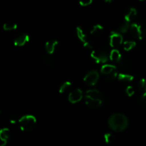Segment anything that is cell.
<instances>
[{
  "mask_svg": "<svg viewBox=\"0 0 146 146\" xmlns=\"http://www.w3.org/2000/svg\"><path fill=\"white\" fill-rule=\"evenodd\" d=\"M108 125L114 131L122 132L128 127V118L122 113H114L109 117Z\"/></svg>",
  "mask_w": 146,
  "mask_h": 146,
  "instance_id": "obj_1",
  "label": "cell"
},
{
  "mask_svg": "<svg viewBox=\"0 0 146 146\" xmlns=\"http://www.w3.org/2000/svg\"><path fill=\"white\" fill-rule=\"evenodd\" d=\"M85 102L91 108H98L103 103V94L99 90H88L86 92Z\"/></svg>",
  "mask_w": 146,
  "mask_h": 146,
  "instance_id": "obj_2",
  "label": "cell"
},
{
  "mask_svg": "<svg viewBox=\"0 0 146 146\" xmlns=\"http://www.w3.org/2000/svg\"><path fill=\"white\" fill-rule=\"evenodd\" d=\"M19 125L22 131L29 132L33 130L36 124V118L31 115H25L19 120Z\"/></svg>",
  "mask_w": 146,
  "mask_h": 146,
  "instance_id": "obj_3",
  "label": "cell"
},
{
  "mask_svg": "<svg viewBox=\"0 0 146 146\" xmlns=\"http://www.w3.org/2000/svg\"><path fill=\"white\" fill-rule=\"evenodd\" d=\"M130 32L131 35L135 38L139 40H143L145 36L146 30L145 28L141 24L138 23H133L130 26Z\"/></svg>",
  "mask_w": 146,
  "mask_h": 146,
  "instance_id": "obj_4",
  "label": "cell"
},
{
  "mask_svg": "<svg viewBox=\"0 0 146 146\" xmlns=\"http://www.w3.org/2000/svg\"><path fill=\"white\" fill-rule=\"evenodd\" d=\"M99 80V74L96 70H91L85 75L84 81L88 85L94 86L98 82Z\"/></svg>",
  "mask_w": 146,
  "mask_h": 146,
  "instance_id": "obj_5",
  "label": "cell"
},
{
  "mask_svg": "<svg viewBox=\"0 0 146 146\" xmlns=\"http://www.w3.org/2000/svg\"><path fill=\"white\" fill-rule=\"evenodd\" d=\"M91 56L97 63L105 64L108 60V54L102 50H94L91 52Z\"/></svg>",
  "mask_w": 146,
  "mask_h": 146,
  "instance_id": "obj_6",
  "label": "cell"
},
{
  "mask_svg": "<svg viewBox=\"0 0 146 146\" xmlns=\"http://www.w3.org/2000/svg\"><path fill=\"white\" fill-rule=\"evenodd\" d=\"M110 45L112 47H119L123 42V37L120 32L112 31L110 34Z\"/></svg>",
  "mask_w": 146,
  "mask_h": 146,
  "instance_id": "obj_7",
  "label": "cell"
},
{
  "mask_svg": "<svg viewBox=\"0 0 146 146\" xmlns=\"http://www.w3.org/2000/svg\"><path fill=\"white\" fill-rule=\"evenodd\" d=\"M76 31L77 37L79 39L80 41L83 43L84 47L88 49L92 48V45L91 44L90 42L88 41V38H87V36L86 35V34L84 33L83 29L80 27H77Z\"/></svg>",
  "mask_w": 146,
  "mask_h": 146,
  "instance_id": "obj_8",
  "label": "cell"
},
{
  "mask_svg": "<svg viewBox=\"0 0 146 146\" xmlns=\"http://www.w3.org/2000/svg\"><path fill=\"white\" fill-rule=\"evenodd\" d=\"M83 97H84V93L81 89H75L71 92L68 95V100L71 103L75 104V103L78 102L82 100Z\"/></svg>",
  "mask_w": 146,
  "mask_h": 146,
  "instance_id": "obj_9",
  "label": "cell"
},
{
  "mask_svg": "<svg viewBox=\"0 0 146 146\" xmlns=\"http://www.w3.org/2000/svg\"><path fill=\"white\" fill-rule=\"evenodd\" d=\"M30 40V37L29 34H26V33H23V34H19L17 36L14 40V44L15 46L17 47H22V46L25 45Z\"/></svg>",
  "mask_w": 146,
  "mask_h": 146,
  "instance_id": "obj_10",
  "label": "cell"
},
{
  "mask_svg": "<svg viewBox=\"0 0 146 146\" xmlns=\"http://www.w3.org/2000/svg\"><path fill=\"white\" fill-rule=\"evenodd\" d=\"M137 12L136 9L134 8V7H130V8L127 9L125 10V15H124V19H125V21H128V22H131L133 21L137 17Z\"/></svg>",
  "mask_w": 146,
  "mask_h": 146,
  "instance_id": "obj_11",
  "label": "cell"
},
{
  "mask_svg": "<svg viewBox=\"0 0 146 146\" xmlns=\"http://www.w3.org/2000/svg\"><path fill=\"white\" fill-rule=\"evenodd\" d=\"M138 88H139L140 93V102H144L146 100V79L142 78L138 83Z\"/></svg>",
  "mask_w": 146,
  "mask_h": 146,
  "instance_id": "obj_12",
  "label": "cell"
},
{
  "mask_svg": "<svg viewBox=\"0 0 146 146\" xmlns=\"http://www.w3.org/2000/svg\"><path fill=\"white\" fill-rule=\"evenodd\" d=\"M58 44V42L56 40H49L45 44V48L48 54H53Z\"/></svg>",
  "mask_w": 146,
  "mask_h": 146,
  "instance_id": "obj_13",
  "label": "cell"
},
{
  "mask_svg": "<svg viewBox=\"0 0 146 146\" xmlns=\"http://www.w3.org/2000/svg\"><path fill=\"white\" fill-rule=\"evenodd\" d=\"M116 72V67L111 64H104L101 67V72L103 75H108L111 73Z\"/></svg>",
  "mask_w": 146,
  "mask_h": 146,
  "instance_id": "obj_14",
  "label": "cell"
},
{
  "mask_svg": "<svg viewBox=\"0 0 146 146\" xmlns=\"http://www.w3.org/2000/svg\"><path fill=\"white\" fill-rule=\"evenodd\" d=\"M104 33V27L99 24H97L93 27L91 30V34L96 37H98Z\"/></svg>",
  "mask_w": 146,
  "mask_h": 146,
  "instance_id": "obj_15",
  "label": "cell"
},
{
  "mask_svg": "<svg viewBox=\"0 0 146 146\" xmlns=\"http://www.w3.org/2000/svg\"><path fill=\"white\" fill-rule=\"evenodd\" d=\"M109 58L113 62H119L121 60V52L116 49H114V50H111V53H110Z\"/></svg>",
  "mask_w": 146,
  "mask_h": 146,
  "instance_id": "obj_16",
  "label": "cell"
},
{
  "mask_svg": "<svg viewBox=\"0 0 146 146\" xmlns=\"http://www.w3.org/2000/svg\"><path fill=\"white\" fill-rule=\"evenodd\" d=\"M42 61L44 64L48 67H54L55 65V60L51 57V54L43 56Z\"/></svg>",
  "mask_w": 146,
  "mask_h": 146,
  "instance_id": "obj_17",
  "label": "cell"
},
{
  "mask_svg": "<svg viewBox=\"0 0 146 146\" xmlns=\"http://www.w3.org/2000/svg\"><path fill=\"white\" fill-rule=\"evenodd\" d=\"M118 80L122 82H130L133 80L134 77L131 74H124V73H120L118 74V77H117Z\"/></svg>",
  "mask_w": 146,
  "mask_h": 146,
  "instance_id": "obj_18",
  "label": "cell"
},
{
  "mask_svg": "<svg viewBox=\"0 0 146 146\" xmlns=\"http://www.w3.org/2000/svg\"><path fill=\"white\" fill-rule=\"evenodd\" d=\"M11 133H10L9 129L8 128H2L0 130V138L3 142H7V140L9 139Z\"/></svg>",
  "mask_w": 146,
  "mask_h": 146,
  "instance_id": "obj_19",
  "label": "cell"
},
{
  "mask_svg": "<svg viewBox=\"0 0 146 146\" xmlns=\"http://www.w3.org/2000/svg\"><path fill=\"white\" fill-rule=\"evenodd\" d=\"M17 28V24L14 21H7L3 25V29L6 31H11V30H14Z\"/></svg>",
  "mask_w": 146,
  "mask_h": 146,
  "instance_id": "obj_20",
  "label": "cell"
},
{
  "mask_svg": "<svg viewBox=\"0 0 146 146\" xmlns=\"http://www.w3.org/2000/svg\"><path fill=\"white\" fill-rule=\"evenodd\" d=\"M135 45H136L135 42L132 41V40H128V41H125L123 42V49L125 51H131L135 47Z\"/></svg>",
  "mask_w": 146,
  "mask_h": 146,
  "instance_id": "obj_21",
  "label": "cell"
},
{
  "mask_svg": "<svg viewBox=\"0 0 146 146\" xmlns=\"http://www.w3.org/2000/svg\"><path fill=\"white\" fill-rule=\"evenodd\" d=\"M71 82H69V81L64 82L62 83V84H61V86H60L58 92H59V93H61V94L64 93L67 90H68V88H69L70 87H71Z\"/></svg>",
  "mask_w": 146,
  "mask_h": 146,
  "instance_id": "obj_22",
  "label": "cell"
},
{
  "mask_svg": "<svg viewBox=\"0 0 146 146\" xmlns=\"http://www.w3.org/2000/svg\"><path fill=\"white\" fill-rule=\"evenodd\" d=\"M129 22L126 21H124L119 27V31L121 33H126L130 29Z\"/></svg>",
  "mask_w": 146,
  "mask_h": 146,
  "instance_id": "obj_23",
  "label": "cell"
},
{
  "mask_svg": "<svg viewBox=\"0 0 146 146\" xmlns=\"http://www.w3.org/2000/svg\"><path fill=\"white\" fill-rule=\"evenodd\" d=\"M104 138L106 143H111L114 141V136L110 133H106L104 135Z\"/></svg>",
  "mask_w": 146,
  "mask_h": 146,
  "instance_id": "obj_24",
  "label": "cell"
},
{
  "mask_svg": "<svg viewBox=\"0 0 146 146\" xmlns=\"http://www.w3.org/2000/svg\"><path fill=\"white\" fill-rule=\"evenodd\" d=\"M117 77H118V73H117V72H114L108 74V75H104V78L106 81H112V80L117 78Z\"/></svg>",
  "mask_w": 146,
  "mask_h": 146,
  "instance_id": "obj_25",
  "label": "cell"
},
{
  "mask_svg": "<svg viewBox=\"0 0 146 146\" xmlns=\"http://www.w3.org/2000/svg\"><path fill=\"white\" fill-rule=\"evenodd\" d=\"M125 92H126L127 95H128V97H132V96L135 94V90H134L133 87L129 85L126 87V89H125Z\"/></svg>",
  "mask_w": 146,
  "mask_h": 146,
  "instance_id": "obj_26",
  "label": "cell"
},
{
  "mask_svg": "<svg viewBox=\"0 0 146 146\" xmlns=\"http://www.w3.org/2000/svg\"><path fill=\"white\" fill-rule=\"evenodd\" d=\"M93 0H79L80 5L82 7H87L92 4Z\"/></svg>",
  "mask_w": 146,
  "mask_h": 146,
  "instance_id": "obj_27",
  "label": "cell"
},
{
  "mask_svg": "<svg viewBox=\"0 0 146 146\" xmlns=\"http://www.w3.org/2000/svg\"><path fill=\"white\" fill-rule=\"evenodd\" d=\"M19 120L17 115H11V117H10L9 121L10 123H11V124H16V123H17V121H19Z\"/></svg>",
  "mask_w": 146,
  "mask_h": 146,
  "instance_id": "obj_28",
  "label": "cell"
},
{
  "mask_svg": "<svg viewBox=\"0 0 146 146\" xmlns=\"http://www.w3.org/2000/svg\"><path fill=\"white\" fill-rule=\"evenodd\" d=\"M0 146H7V142H3V143Z\"/></svg>",
  "mask_w": 146,
  "mask_h": 146,
  "instance_id": "obj_29",
  "label": "cell"
},
{
  "mask_svg": "<svg viewBox=\"0 0 146 146\" xmlns=\"http://www.w3.org/2000/svg\"><path fill=\"white\" fill-rule=\"evenodd\" d=\"M104 1H105L106 2H107V3H110V2H111L113 0H104Z\"/></svg>",
  "mask_w": 146,
  "mask_h": 146,
  "instance_id": "obj_30",
  "label": "cell"
},
{
  "mask_svg": "<svg viewBox=\"0 0 146 146\" xmlns=\"http://www.w3.org/2000/svg\"><path fill=\"white\" fill-rule=\"evenodd\" d=\"M140 1H144V0H140Z\"/></svg>",
  "mask_w": 146,
  "mask_h": 146,
  "instance_id": "obj_31",
  "label": "cell"
}]
</instances>
